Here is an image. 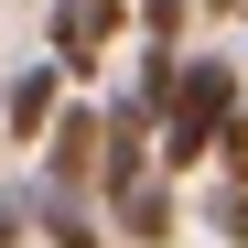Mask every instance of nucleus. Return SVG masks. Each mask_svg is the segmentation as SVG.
<instances>
[{
	"mask_svg": "<svg viewBox=\"0 0 248 248\" xmlns=\"http://www.w3.org/2000/svg\"><path fill=\"white\" fill-rule=\"evenodd\" d=\"M97 140H108V108H97L87 87H65L54 130L32 140V173H44V184H76V194H97Z\"/></svg>",
	"mask_w": 248,
	"mask_h": 248,
	"instance_id": "f257e3e1",
	"label": "nucleus"
},
{
	"mask_svg": "<svg viewBox=\"0 0 248 248\" xmlns=\"http://www.w3.org/2000/svg\"><path fill=\"white\" fill-rule=\"evenodd\" d=\"M97 216H108V248H173V237H184V184L151 162L140 184L97 194Z\"/></svg>",
	"mask_w": 248,
	"mask_h": 248,
	"instance_id": "f03ea898",
	"label": "nucleus"
},
{
	"mask_svg": "<svg viewBox=\"0 0 248 248\" xmlns=\"http://www.w3.org/2000/svg\"><path fill=\"white\" fill-rule=\"evenodd\" d=\"M130 32V11H108V0H54V22H44V44H54V65L76 76V87H97V65H108V44Z\"/></svg>",
	"mask_w": 248,
	"mask_h": 248,
	"instance_id": "7ed1b4c3",
	"label": "nucleus"
},
{
	"mask_svg": "<svg viewBox=\"0 0 248 248\" xmlns=\"http://www.w3.org/2000/svg\"><path fill=\"white\" fill-rule=\"evenodd\" d=\"M65 87H76V76H65L54 54H44V65H22L11 87H0V140H11V151H32V140L54 130V108H65Z\"/></svg>",
	"mask_w": 248,
	"mask_h": 248,
	"instance_id": "20e7f679",
	"label": "nucleus"
},
{
	"mask_svg": "<svg viewBox=\"0 0 248 248\" xmlns=\"http://www.w3.org/2000/svg\"><path fill=\"white\" fill-rule=\"evenodd\" d=\"M32 237H44V248H108V216H97V194L32 173Z\"/></svg>",
	"mask_w": 248,
	"mask_h": 248,
	"instance_id": "39448f33",
	"label": "nucleus"
},
{
	"mask_svg": "<svg viewBox=\"0 0 248 248\" xmlns=\"http://www.w3.org/2000/svg\"><path fill=\"white\" fill-rule=\"evenodd\" d=\"M194 216H205V237H227V248H248V184H227V173H216V184L194 194Z\"/></svg>",
	"mask_w": 248,
	"mask_h": 248,
	"instance_id": "423d86ee",
	"label": "nucleus"
},
{
	"mask_svg": "<svg viewBox=\"0 0 248 248\" xmlns=\"http://www.w3.org/2000/svg\"><path fill=\"white\" fill-rule=\"evenodd\" d=\"M130 32H140V44H184V32H194V0H130Z\"/></svg>",
	"mask_w": 248,
	"mask_h": 248,
	"instance_id": "0eeeda50",
	"label": "nucleus"
},
{
	"mask_svg": "<svg viewBox=\"0 0 248 248\" xmlns=\"http://www.w3.org/2000/svg\"><path fill=\"white\" fill-rule=\"evenodd\" d=\"M205 162H216L227 184H248V97H237V108L216 119V151H205Z\"/></svg>",
	"mask_w": 248,
	"mask_h": 248,
	"instance_id": "6e6552de",
	"label": "nucleus"
},
{
	"mask_svg": "<svg viewBox=\"0 0 248 248\" xmlns=\"http://www.w3.org/2000/svg\"><path fill=\"white\" fill-rule=\"evenodd\" d=\"M0 248H32V173L0 184Z\"/></svg>",
	"mask_w": 248,
	"mask_h": 248,
	"instance_id": "1a4fd4ad",
	"label": "nucleus"
},
{
	"mask_svg": "<svg viewBox=\"0 0 248 248\" xmlns=\"http://www.w3.org/2000/svg\"><path fill=\"white\" fill-rule=\"evenodd\" d=\"M194 11H248V0H194Z\"/></svg>",
	"mask_w": 248,
	"mask_h": 248,
	"instance_id": "9d476101",
	"label": "nucleus"
},
{
	"mask_svg": "<svg viewBox=\"0 0 248 248\" xmlns=\"http://www.w3.org/2000/svg\"><path fill=\"white\" fill-rule=\"evenodd\" d=\"M237 76H248V44H237Z\"/></svg>",
	"mask_w": 248,
	"mask_h": 248,
	"instance_id": "9b49d317",
	"label": "nucleus"
},
{
	"mask_svg": "<svg viewBox=\"0 0 248 248\" xmlns=\"http://www.w3.org/2000/svg\"><path fill=\"white\" fill-rule=\"evenodd\" d=\"M108 11H130V0H108Z\"/></svg>",
	"mask_w": 248,
	"mask_h": 248,
	"instance_id": "f8f14e48",
	"label": "nucleus"
}]
</instances>
